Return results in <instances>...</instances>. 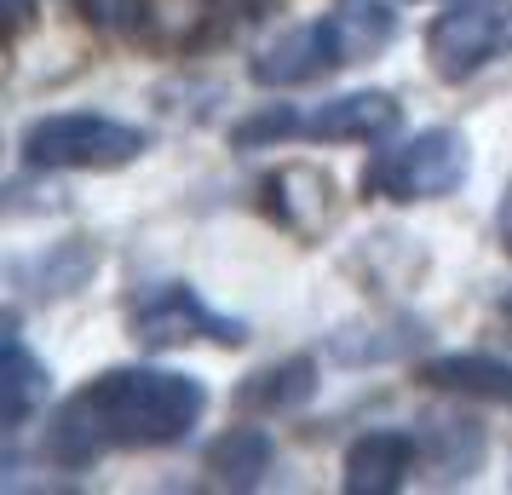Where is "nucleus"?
Instances as JSON below:
<instances>
[{"label": "nucleus", "mask_w": 512, "mask_h": 495, "mask_svg": "<svg viewBox=\"0 0 512 495\" xmlns=\"http://www.w3.org/2000/svg\"><path fill=\"white\" fill-rule=\"evenodd\" d=\"M208 415V386L179 369H150V363H121L104 369L87 386H75L70 398L52 409L41 432V455L52 467L81 472L121 455V449H167L185 444Z\"/></svg>", "instance_id": "f257e3e1"}, {"label": "nucleus", "mask_w": 512, "mask_h": 495, "mask_svg": "<svg viewBox=\"0 0 512 495\" xmlns=\"http://www.w3.org/2000/svg\"><path fill=\"white\" fill-rule=\"evenodd\" d=\"M397 41V12L392 0H334L328 12L288 24L282 35H271L265 47L248 58V81L254 87H305L323 81L334 70L369 64Z\"/></svg>", "instance_id": "f03ea898"}, {"label": "nucleus", "mask_w": 512, "mask_h": 495, "mask_svg": "<svg viewBox=\"0 0 512 495\" xmlns=\"http://www.w3.org/2000/svg\"><path fill=\"white\" fill-rule=\"evenodd\" d=\"M18 150L41 173H116L150 150V133L133 121L98 116V110H58V116L29 121Z\"/></svg>", "instance_id": "7ed1b4c3"}, {"label": "nucleus", "mask_w": 512, "mask_h": 495, "mask_svg": "<svg viewBox=\"0 0 512 495\" xmlns=\"http://www.w3.org/2000/svg\"><path fill=\"white\" fill-rule=\"evenodd\" d=\"M472 156L455 127H420L409 139H392L363 162V196L374 202H438L449 190L466 185Z\"/></svg>", "instance_id": "20e7f679"}, {"label": "nucleus", "mask_w": 512, "mask_h": 495, "mask_svg": "<svg viewBox=\"0 0 512 495\" xmlns=\"http://www.w3.org/2000/svg\"><path fill=\"white\" fill-rule=\"evenodd\" d=\"M426 58L438 81H472L512 58V0H449L426 24Z\"/></svg>", "instance_id": "39448f33"}, {"label": "nucleus", "mask_w": 512, "mask_h": 495, "mask_svg": "<svg viewBox=\"0 0 512 495\" xmlns=\"http://www.w3.org/2000/svg\"><path fill=\"white\" fill-rule=\"evenodd\" d=\"M127 329L150 352H179L190 340H213V346H242L248 340V329L236 317H219L190 283H150L127 306Z\"/></svg>", "instance_id": "423d86ee"}, {"label": "nucleus", "mask_w": 512, "mask_h": 495, "mask_svg": "<svg viewBox=\"0 0 512 495\" xmlns=\"http://www.w3.org/2000/svg\"><path fill=\"white\" fill-rule=\"evenodd\" d=\"M397 110L392 93L380 87H357V93H334L323 104H300V139H323V144H380L397 133Z\"/></svg>", "instance_id": "0eeeda50"}, {"label": "nucleus", "mask_w": 512, "mask_h": 495, "mask_svg": "<svg viewBox=\"0 0 512 495\" xmlns=\"http://www.w3.org/2000/svg\"><path fill=\"white\" fill-rule=\"evenodd\" d=\"M420 438L409 432V426H374V432H363V438H351V449H346V484L351 495H392V490H403L409 478H415V467H420Z\"/></svg>", "instance_id": "6e6552de"}, {"label": "nucleus", "mask_w": 512, "mask_h": 495, "mask_svg": "<svg viewBox=\"0 0 512 495\" xmlns=\"http://www.w3.org/2000/svg\"><path fill=\"white\" fill-rule=\"evenodd\" d=\"M47 392H52L47 363L29 352V340L18 334V323H6V352H0V421H6V432H24L41 415Z\"/></svg>", "instance_id": "1a4fd4ad"}, {"label": "nucleus", "mask_w": 512, "mask_h": 495, "mask_svg": "<svg viewBox=\"0 0 512 495\" xmlns=\"http://www.w3.org/2000/svg\"><path fill=\"white\" fill-rule=\"evenodd\" d=\"M420 380L455 392V398H484V403H507L512 409V363L495 352H449L420 363Z\"/></svg>", "instance_id": "9d476101"}, {"label": "nucleus", "mask_w": 512, "mask_h": 495, "mask_svg": "<svg viewBox=\"0 0 512 495\" xmlns=\"http://www.w3.org/2000/svg\"><path fill=\"white\" fill-rule=\"evenodd\" d=\"M311 398H317V363H311V357H282L271 369L248 375L242 392H236V403H242L248 415H259V421H277L288 409H305Z\"/></svg>", "instance_id": "9b49d317"}, {"label": "nucleus", "mask_w": 512, "mask_h": 495, "mask_svg": "<svg viewBox=\"0 0 512 495\" xmlns=\"http://www.w3.org/2000/svg\"><path fill=\"white\" fill-rule=\"evenodd\" d=\"M271 467H277V444H271L265 426H231V432L208 449V472H219V484H236V490L265 484Z\"/></svg>", "instance_id": "f8f14e48"}, {"label": "nucleus", "mask_w": 512, "mask_h": 495, "mask_svg": "<svg viewBox=\"0 0 512 495\" xmlns=\"http://www.w3.org/2000/svg\"><path fill=\"white\" fill-rule=\"evenodd\" d=\"M294 139H300V104H265V110H254L231 127L236 150H277V144Z\"/></svg>", "instance_id": "ddd939ff"}, {"label": "nucleus", "mask_w": 512, "mask_h": 495, "mask_svg": "<svg viewBox=\"0 0 512 495\" xmlns=\"http://www.w3.org/2000/svg\"><path fill=\"white\" fill-rule=\"evenodd\" d=\"M495 236H501V248L512 254V185H507V196H501V208H495Z\"/></svg>", "instance_id": "4468645a"}, {"label": "nucleus", "mask_w": 512, "mask_h": 495, "mask_svg": "<svg viewBox=\"0 0 512 495\" xmlns=\"http://www.w3.org/2000/svg\"><path fill=\"white\" fill-rule=\"evenodd\" d=\"M6 18H12V29H24L35 18V0H6Z\"/></svg>", "instance_id": "2eb2a0df"}, {"label": "nucleus", "mask_w": 512, "mask_h": 495, "mask_svg": "<svg viewBox=\"0 0 512 495\" xmlns=\"http://www.w3.org/2000/svg\"><path fill=\"white\" fill-rule=\"evenodd\" d=\"M501 317H507V323H512V288H507V294H501Z\"/></svg>", "instance_id": "dca6fc26"}, {"label": "nucleus", "mask_w": 512, "mask_h": 495, "mask_svg": "<svg viewBox=\"0 0 512 495\" xmlns=\"http://www.w3.org/2000/svg\"><path fill=\"white\" fill-rule=\"evenodd\" d=\"M443 6H449V0H443Z\"/></svg>", "instance_id": "f3484780"}]
</instances>
